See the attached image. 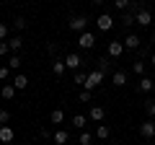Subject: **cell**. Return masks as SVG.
Segmentation results:
<instances>
[{
	"instance_id": "10",
	"label": "cell",
	"mask_w": 155,
	"mask_h": 145,
	"mask_svg": "<svg viewBox=\"0 0 155 145\" xmlns=\"http://www.w3.org/2000/svg\"><path fill=\"white\" fill-rule=\"evenodd\" d=\"M153 88H155V80H153V78H145V75H142V78H140V83H137V91H142V93H150Z\"/></svg>"
},
{
	"instance_id": "25",
	"label": "cell",
	"mask_w": 155,
	"mask_h": 145,
	"mask_svg": "<svg viewBox=\"0 0 155 145\" xmlns=\"http://www.w3.org/2000/svg\"><path fill=\"white\" fill-rule=\"evenodd\" d=\"M96 70H101V72L109 70V57H98V60H96Z\"/></svg>"
},
{
	"instance_id": "30",
	"label": "cell",
	"mask_w": 155,
	"mask_h": 145,
	"mask_svg": "<svg viewBox=\"0 0 155 145\" xmlns=\"http://www.w3.org/2000/svg\"><path fill=\"white\" fill-rule=\"evenodd\" d=\"M145 112H147L150 117L155 119V101H145Z\"/></svg>"
},
{
	"instance_id": "36",
	"label": "cell",
	"mask_w": 155,
	"mask_h": 145,
	"mask_svg": "<svg viewBox=\"0 0 155 145\" xmlns=\"http://www.w3.org/2000/svg\"><path fill=\"white\" fill-rule=\"evenodd\" d=\"M47 52H49V55L54 57V55H57V44H52V42H49V44H47Z\"/></svg>"
},
{
	"instance_id": "1",
	"label": "cell",
	"mask_w": 155,
	"mask_h": 145,
	"mask_svg": "<svg viewBox=\"0 0 155 145\" xmlns=\"http://www.w3.org/2000/svg\"><path fill=\"white\" fill-rule=\"evenodd\" d=\"M67 29H72V31H78V34L88 31V18L85 16H72L70 21H67Z\"/></svg>"
},
{
	"instance_id": "3",
	"label": "cell",
	"mask_w": 155,
	"mask_h": 145,
	"mask_svg": "<svg viewBox=\"0 0 155 145\" xmlns=\"http://www.w3.org/2000/svg\"><path fill=\"white\" fill-rule=\"evenodd\" d=\"M93 44H96V36L91 31L78 34V47H80V49H93Z\"/></svg>"
},
{
	"instance_id": "26",
	"label": "cell",
	"mask_w": 155,
	"mask_h": 145,
	"mask_svg": "<svg viewBox=\"0 0 155 145\" xmlns=\"http://www.w3.org/2000/svg\"><path fill=\"white\" fill-rule=\"evenodd\" d=\"M13 29L23 31V29H26V18H23V16H16V18H13Z\"/></svg>"
},
{
	"instance_id": "14",
	"label": "cell",
	"mask_w": 155,
	"mask_h": 145,
	"mask_svg": "<svg viewBox=\"0 0 155 145\" xmlns=\"http://www.w3.org/2000/svg\"><path fill=\"white\" fill-rule=\"evenodd\" d=\"M104 106H91V112H88V117L93 119V122H101V119H104Z\"/></svg>"
},
{
	"instance_id": "8",
	"label": "cell",
	"mask_w": 155,
	"mask_h": 145,
	"mask_svg": "<svg viewBox=\"0 0 155 145\" xmlns=\"http://www.w3.org/2000/svg\"><path fill=\"white\" fill-rule=\"evenodd\" d=\"M13 137H16V132H13V130L8 127V124H3V127H0V143L11 145V143H13Z\"/></svg>"
},
{
	"instance_id": "27",
	"label": "cell",
	"mask_w": 155,
	"mask_h": 145,
	"mask_svg": "<svg viewBox=\"0 0 155 145\" xmlns=\"http://www.w3.org/2000/svg\"><path fill=\"white\" fill-rule=\"evenodd\" d=\"M114 5L119 8V11H129V5H132V0H114Z\"/></svg>"
},
{
	"instance_id": "19",
	"label": "cell",
	"mask_w": 155,
	"mask_h": 145,
	"mask_svg": "<svg viewBox=\"0 0 155 145\" xmlns=\"http://www.w3.org/2000/svg\"><path fill=\"white\" fill-rule=\"evenodd\" d=\"M109 135H111V127H109V124H98V130H96V137L109 140Z\"/></svg>"
},
{
	"instance_id": "29",
	"label": "cell",
	"mask_w": 155,
	"mask_h": 145,
	"mask_svg": "<svg viewBox=\"0 0 155 145\" xmlns=\"http://www.w3.org/2000/svg\"><path fill=\"white\" fill-rule=\"evenodd\" d=\"M11 122V112L8 109H0V124H8Z\"/></svg>"
},
{
	"instance_id": "6",
	"label": "cell",
	"mask_w": 155,
	"mask_h": 145,
	"mask_svg": "<svg viewBox=\"0 0 155 145\" xmlns=\"http://www.w3.org/2000/svg\"><path fill=\"white\" fill-rule=\"evenodd\" d=\"M65 65L70 67V70H80V65H83V60H80V55H75V52H70V55L65 57Z\"/></svg>"
},
{
	"instance_id": "31",
	"label": "cell",
	"mask_w": 155,
	"mask_h": 145,
	"mask_svg": "<svg viewBox=\"0 0 155 145\" xmlns=\"http://www.w3.org/2000/svg\"><path fill=\"white\" fill-rule=\"evenodd\" d=\"M91 143H93V135H91V132H83V135H80V145H91Z\"/></svg>"
},
{
	"instance_id": "2",
	"label": "cell",
	"mask_w": 155,
	"mask_h": 145,
	"mask_svg": "<svg viewBox=\"0 0 155 145\" xmlns=\"http://www.w3.org/2000/svg\"><path fill=\"white\" fill-rule=\"evenodd\" d=\"M104 83V72L101 70H91L88 72V80H85V91H93L96 86H101Z\"/></svg>"
},
{
	"instance_id": "34",
	"label": "cell",
	"mask_w": 155,
	"mask_h": 145,
	"mask_svg": "<svg viewBox=\"0 0 155 145\" xmlns=\"http://www.w3.org/2000/svg\"><path fill=\"white\" fill-rule=\"evenodd\" d=\"M78 101H83V104H91V91H83V93L78 96Z\"/></svg>"
},
{
	"instance_id": "33",
	"label": "cell",
	"mask_w": 155,
	"mask_h": 145,
	"mask_svg": "<svg viewBox=\"0 0 155 145\" xmlns=\"http://www.w3.org/2000/svg\"><path fill=\"white\" fill-rule=\"evenodd\" d=\"M8 39V23H0V42Z\"/></svg>"
},
{
	"instance_id": "24",
	"label": "cell",
	"mask_w": 155,
	"mask_h": 145,
	"mask_svg": "<svg viewBox=\"0 0 155 145\" xmlns=\"http://www.w3.org/2000/svg\"><path fill=\"white\" fill-rule=\"evenodd\" d=\"M23 65V60H21V55H11V60H8V67L11 70H18V67Z\"/></svg>"
},
{
	"instance_id": "40",
	"label": "cell",
	"mask_w": 155,
	"mask_h": 145,
	"mask_svg": "<svg viewBox=\"0 0 155 145\" xmlns=\"http://www.w3.org/2000/svg\"><path fill=\"white\" fill-rule=\"evenodd\" d=\"M0 3H3V0H0Z\"/></svg>"
},
{
	"instance_id": "16",
	"label": "cell",
	"mask_w": 155,
	"mask_h": 145,
	"mask_svg": "<svg viewBox=\"0 0 155 145\" xmlns=\"http://www.w3.org/2000/svg\"><path fill=\"white\" fill-rule=\"evenodd\" d=\"M49 122L52 124H62L65 122V112H62V109H54V112L49 114Z\"/></svg>"
},
{
	"instance_id": "5",
	"label": "cell",
	"mask_w": 155,
	"mask_h": 145,
	"mask_svg": "<svg viewBox=\"0 0 155 145\" xmlns=\"http://www.w3.org/2000/svg\"><path fill=\"white\" fill-rule=\"evenodd\" d=\"M96 26H98L101 31H111V29H114V18H111L109 13H101L98 21H96Z\"/></svg>"
},
{
	"instance_id": "9",
	"label": "cell",
	"mask_w": 155,
	"mask_h": 145,
	"mask_svg": "<svg viewBox=\"0 0 155 145\" xmlns=\"http://www.w3.org/2000/svg\"><path fill=\"white\" fill-rule=\"evenodd\" d=\"M122 42H124V47H127V49H140V42H142V39H140L137 34L129 31V34H127V39H122Z\"/></svg>"
},
{
	"instance_id": "11",
	"label": "cell",
	"mask_w": 155,
	"mask_h": 145,
	"mask_svg": "<svg viewBox=\"0 0 155 145\" xmlns=\"http://www.w3.org/2000/svg\"><path fill=\"white\" fill-rule=\"evenodd\" d=\"M124 42H109V57H122Z\"/></svg>"
},
{
	"instance_id": "17",
	"label": "cell",
	"mask_w": 155,
	"mask_h": 145,
	"mask_svg": "<svg viewBox=\"0 0 155 145\" xmlns=\"http://www.w3.org/2000/svg\"><path fill=\"white\" fill-rule=\"evenodd\" d=\"M13 86H16V91H26L28 78H26V75H16V78H13Z\"/></svg>"
},
{
	"instance_id": "4",
	"label": "cell",
	"mask_w": 155,
	"mask_h": 145,
	"mask_svg": "<svg viewBox=\"0 0 155 145\" xmlns=\"http://www.w3.org/2000/svg\"><path fill=\"white\" fill-rule=\"evenodd\" d=\"M134 21H137V26L150 29V23H153V13H150L147 8H142V11H137V13H134Z\"/></svg>"
},
{
	"instance_id": "12",
	"label": "cell",
	"mask_w": 155,
	"mask_h": 145,
	"mask_svg": "<svg viewBox=\"0 0 155 145\" xmlns=\"http://www.w3.org/2000/svg\"><path fill=\"white\" fill-rule=\"evenodd\" d=\"M124 83H127V72H124V70H116L114 75H111V86H116V88H122Z\"/></svg>"
},
{
	"instance_id": "20",
	"label": "cell",
	"mask_w": 155,
	"mask_h": 145,
	"mask_svg": "<svg viewBox=\"0 0 155 145\" xmlns=\"http://www.w3.org/2000/svg\"><path fill=\"white\" fill-rule=\"evenodd\" d=\"M52 137H54V143H57V145H65L67 140H70V135H67L65 130H57V132L52 135Z\"/></svg>"
},
{
	"instance_id": "38",
	"label": "cell",
	"mask_w": 155,
	"mask_h": 145,
	"mask_svg": "<svg viewBox=\"0 0 155 145\" xmlns=\"http://www.w3.org/2000/svg\"><path fill=\"white\" fill-rule=\"evenodd\" d=\"M150 65H153V67H155V55H153V57H150Z\"/></svg>"
},
{
	"instance_id": "28",
	"label": "cell",
	"mask_w": 155,
	"mask_h": 145,
	"mask_svg": "<svg viewBox=\"0 0 155 145\" xmlns=\"http://www.w3.org/2000/svg\"><path fill=\"white\" fill-rule=\"evenodd\" d=\"M8 78H11V67L3 65V67H0V80H5V83H8Z\"/></svg>"
},
{
	"instance_id": "7",
	"label": "cell",
	"mask_w": 155,
	"mask_h": 145,
	"mask_svg": "<svg viewBox=\"0 0 155 145\" xmlns=\"http://www.w3.org/2000/svg\"><path fill=\"white\" fill-rule=\"evenodd\" d=\"M140 135H142L145 140L155 137V122H150V119H147V122H142V124H140Z\"/></svg>"
},
{
	"instance_id": "23",
	"label": "cell",
	"mask_w": 155,
	"mask_h": 145,
	"mask_svg": "<svg viewBox=\"0 0 155 145\" xmlns=\"http://www.w3.org/2000/svg\"><path fill=\"white\" fill-rule=\"evenodd\" d=\"M85 80H88V72L78 70V72H75V78H72V83H75V86H83V88H85Z\"/></svg>"
},
{
	"instance_id": "21",
	"label": "cell",
	"mask_w": 155,
	"mask_h": 145,
	"mask_svg": "<svg viewBox=\"0 0 155 145\" xmlns=\"http://www.w3.org/2000/svg\"><path fill=\"white\" fill-rule=\"evenodd\" d=\"M8 44H11V52H21V49H23V39H21V36L8 39Z\"/></svg>"
},
{
	"instance_id": "37",
	"label": "cell",
	"mask_w": 155,
	"mask_h": 145,
	"mask_svg": "<svg viewBox=\"0 0 155 145\" xmlns=\"http://www.w3.org/2000/svg\"><path fill=\"white\" fill-rule=\"evenodd\" d=\"M91 3H93V5H104V0H91Z\"/></svg>"
},
{
	"instance_id": "39",
	"label": "cell",
	"mask_w": 155,
	"mask_h": 145,
	"mask_svg": "<svg viewBox=\"0 0 155 145\" xmlns=\"http://www.w3.org/2000/svg\"><path fill=\"white\" fill-rule=\"evenodd\" d=\"M150 42H153V44H155V31H153V39H150Z\"/></svg>"
},
{
	"instance_id": "13",
	"label": "cell",
	"mask_w": 155,
	"mask_h": 145,
	"mask_svg": "<svg viewBox=\"0 0 155 145\" xmlns=\"http://www.w3.org/2000/svg\"><path fill=\"white\" fill-rule=\"evenodd\" d=\"M0 96H3L5 101H11L13 96H16V86H13V83H3V88H0Z\"/></svg>"
},
{
	"instance_id": "35",
	"label": "cell",
	"mask_w": 155,
	"mask_h": 145,
	"mask_svg": "<svg viewBox=\"0 0 155 145\" xmlns=\"http://www.w3.org/2000/svg\"><path fill=\"white\" fill-rule=\"evenodd\" d=\"M11 52V44H8V39L5 42H0V55H8Z\"/></svg>"
},
{
	"instance_id": "22",
	"label": "cell",
	"mask_w": 155,
	"mask_h": 145,
	"mask_svg": "<svg viewBox=\"0 0 155 145\" xmlns=\"http://www.w3.org/2000/svg\"><path fill=\"white\" fill-rule=\"evenodd\" d=\"M122 23H124L127 29H132L134 23H137V21H134V13H132V11H124V16H122Z\"/></svg>"
},
{
	"instance_id": "15",
	"label": "cell",
	"mask_w": 155,
	"mask_h": 145,
	"mask_svg": "<svg viewBox=\"0 0 155 145\" xmlns=\"http://www.w3.org/2000/svg\"><path fill=\"white\" fill-rule=\"evenodd\" d=\"M65 70H67L65 60H52V72H54V75H62Z\"/></svg>"
},
{
	"instance_id": "18",
	"label": "cell",
	"mask_w": 155,
	"mask_h": 145,
	"mask_svg": "<svg viewBox=\"0 0 155 145\" xmlns=\"http://www.w3.org/2000/svg\"><path fill=\"white\" fill-rule=\"evenodd\" d=\"M85 124H88V117H85V114H75V117H72V127L83 130Z\"/></svg>"
},
{
	"instance_id": "32",
	"label": "cell",
	"mask_w": 155,
	"mask_h": 145,
	"mask_svg": "<svg viewBox=\"0 0 155 145\" xmlns=\"http://www.w3.org/2000/svg\"><path fill=\"white\" fill-rule=\"evenodd\" d=\"M132 70L137 72V75H145V62H140V60H137V62L132 65Z\"/></svg>"
}]
</instances>
